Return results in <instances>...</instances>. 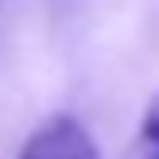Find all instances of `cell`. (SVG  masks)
Masks as SVG:
<instances>
[{"mask_svg": "<svg viewBox=\"0 0 159 159\" xmlns=\"http://www.w3.org/2000/svg\"><path fill=\"white\" fill-rule=\"evenodd\" d=\"M132 159H159V91L150 96L146 114L136 123V141H132Z\"/></svg>", "mask_w": 159, "mask_h": 159, "instance_id": "2", "label": "cell"}, {"mask_svg": "<svg viewBox=\"0 0 159 159\" xmlns=\"http://www.w3.org/2000/svg\"><path fill=\"white\" fill-rule=\"evenodd\" d=\"M18 159H100L96 136L73 114H55L18 146Z\"/></svg>", "mask_w": 159, "mask_h": 159, "instance_id": "1", "label": "cell"}]
</instances>
